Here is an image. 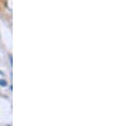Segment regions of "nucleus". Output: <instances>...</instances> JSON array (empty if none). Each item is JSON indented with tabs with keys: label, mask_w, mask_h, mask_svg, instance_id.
Listing matches in <instances>:
<instances>
[{
	"label": "nucleus",
	"mask_w": 119,
	"mask_h": 126,
	"mask_svg": "<svg viewBox=\"0 0 119 126\" xmlns=\"http://www.w3.org/2000/svg\"><path fill=\"white\" fill-rule=\"evenodd\" d=\"M0 86L1 87H6L8 86V82L4 79H0Z\"/></svg>",
	"instance_id": "1"
},
{
	"label": "nucleus",
	"mask_w": 119,
	"mask_h": 126,
	"mask_svg": "<svg viewBox=\"0 0 119 126\" xmlns=\"http://www.w3.org/2000/svg\"><path fill=\"white\" fill-rule=\"evenodd\" d=\"M0 75H2V76H3V75H4V73H3V72L1 71V70H0Z\"/></svg>",
	"instance_id": "2"
}]
</instances>
